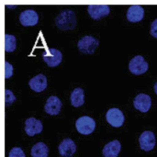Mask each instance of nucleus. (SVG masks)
Instances as JSON below:
<instances>
[{"label": "nucleus", "mask_w": 157, "mask_h": 157, "mask_svg": "<svg viewBox=\"0 0 157 157\" xmlns=\"http://www.w3.org/2000/svg\"><path fill=\"white\" fill-rule=\"evenodd\" d=\"M13 75V66L6 61H5V78L7 79Z\"/></svg>", "instance_id": "nucleus-22"}, {"label": "nucleus", "mask_w": 157, "mask_h": 157, "mask_svg": "<svg viewBox=\"0 0 157 157\" xmlns=\"http://www.w3.org/2000/svg\"><path fill=\"white\" fill-rule=\"evenodd\" d=\"M144 9L142 6L133 5L131 6L127 11V19L130 22H138L144 18Z\"/></svg>", "instance_id": "nucleus-14"}, {"label": "nucleus", "mask_w": 157, "mask_h": 157, "mask_svg": "<svg viewBox=\"0 0 157 157\" xmlns=\"http://www.w3.org/2000/svg\"><path fill=\"white\" fill-rule=\"evenodd\" d=\"M19 21L20 23L25 26H34L39 21V16L35 10L32 9H27L20 13L19 15Z\"/></svg>", "instance_id": "nucleus-10"}, {"label": "nucleus", "mask_w": 157, "mask_h": 157, "mask_svg": "<svg viewBox=\"0 0 157 157\" xmlns=\"http://www.w3.org/2000/svg\"><path fill=\"white\" fill-rule=\"evenodd\" d=\"M42 131V124L40 121L35 118H29L25 121V132L29 136H34L40 133Z\"/></svg>", "instance_id": "nucleus-12"}, {"label": "nucleus", "mask_w": 157, "mask_h": 157, "mask_svg": "<svg viewBox=\"0 0 157 157\" xmlns=\"http://www.w3.org/2000/svg\"><path fill=\"white\" fill-rule=\"evenodd\" d=\"M30 154L32 157H47L49 154V148L44 143H37L31 148Z\"/></svg>", "instance_id": "nucleus-18"}, {"label": "nucleus", "mask_w": 157, "mask_h": 157, "mask_svg": "<svg viewBox=\"0 0 157 157\" xmlns=\"http://www.w3.org/2000/svg\"><path fill=\"white\" fill-rule=\"evenodd\" d=\"M152 100L150 96L146 94H139L135 97L133 100L134 108L141 112H147L151 108Z\"/></svg>", "instance_id": "nucleus-11"}, {"label": "nucleus", "mask_w": 157, "mask_h": 157, "mask_svg": "<svg viewBox=\"0 0 157 157\" xmlns=\"http://www.w3.org/2000/svg\"><path fill=\"white\" fill-rule=\"evenodd\" d=\"M151 35L157 39V18L155 19L151 24Z\"/></svg>", "instance_id": "nucleus-23"}, {"label": "nucleus", "mask_w": 157, "mask_h": 157, "mask_svg": "<svg viewBox=\"0 0 157 157\" xmlns=\"http://www.w3.org/2000/svg\"><path fill=\"white\" fill-rule=\"evenodd\" d=\"M75 13L71 9H64L55 18V25L62 30H72L75 27Z\"/></svg>", "instance_id": "nucleus-1"}, {"label": "nucleus", "mask_w": 157, "mask_h": 157, "mask_svg": "<svg viewBox=\"0 0 157 157\" xmlns=\"http://www.w3.org/2000/svg\"><path fill=\"white\" fill-rule=\"evenodd\" d=\"M121 143L118 140H114L105 145L102 150V155L104 157H117L121 152Z\"/></svg>", "instance_id": "nucleus-16"}, {"label": "nucleus", "mask_w": 157, "mask_h": 157, "mask_svg": "<svg viewBox=\"0 0 157 157\" xmlns=\"http://www.w3.org/2000/svg\"><path fill=\"white\" fill-rule=\"evenodd\" d=\"M155 94L157 95V82L155 84Z\"/></svg>", "instance_id": "nucleus-25"}, {"label": "nucleus", "mask_w": 157, "mask_h": 157, "mask_svg": "<svg viewBox=\"0 0 157 157\" xmlns=\"http://www.w3.org/2000/svg\"><path fill=\"white\" fill-rule=\"evenodd\" d=\"M42 59L50 67H55L61 63L63 55L59 50L49 48L42 52Z\"/></svg>", "instance_id": "nucleus-4"}, {"label": "nucleus", "mask_w": 157, "mask_h": 157, "mask_svg": "<svg viewBox=\"0 0 157 157\" xmlns=\"http://www.w3.org/2000/svg\"><path fill=\"white\" fill-rule=\"evenodd\" d=\"M7 7H9V8H15V7H17V6H15V5H7Z\"/></svg>", "instance_id": "nucleus-24"}, {"label": "nucleus", "mask_w": 157, "mask_h": 157, "mask_svg": "<svg viewBox=\"0 0 157 157\" xmlns=\"http://www.w3.org/2000/svg\"><path fill=\"white\" fill-rule=\"evenodd\" d=\"M8 157H25L23 150L19 147H14L10 150Z\"/></svg>", "instance_id": "nucleus-21"}, {"label": "nucleus", "mask_w": 157, "mask_h": 157, "mask_svg": "<svg viewBox=\"0 0 157 157\" xmlns=\"http://www.w3.org/2000/svg\"><path fill=\"white\" fill-rule=\"evenodd\" d=\"M87 11L90 17L94 19H100L109 14V6L107 5H89Z\"/></svg>", "instance_id": "nucleus-9"}, {"label": "nucleus", "mask_w": 157, "mask_h": 157, "mask_svg": "<svg viewBox=\"0 0 157 157\" xmlns=\"http://www.w3.org/2000/svg\"><path fill=\"white\" fill-rule=\"evenodd\" d=\"M99 41L92 36H85L78 40L77 48L78 50L86 54H93L97 47L98 46Z\"/></svg>", "instance_id": "nucleus-2"}, {"label": "nucleus", "mask_w": 157, "mask_h": 157, "mask_svg": "<svg viewBox=\"0 0 157 157\" xmlns=\"http://www.w3.org/2000/svg\"><path fill=\"white\" fill-rule=\"evenodd\" d=\"M107 121L113 127H121L124 122V115L119 109L113 108L108 110L106 114Z\"/></svg>", "instance_id": "nucleus-6"}, {"label": "nucleus", "mask_w": 157, "mask_h": 157, "mask_svg": "<svg viewBox=\"0 0 157 157\" xmlns=\"http://www.w3.org/2000/svg\"><path fill=\"white\" fill-rule=\"evenodd\" d=\"M70 100H71L72 106L75 108L82 106L84 104V90L79 87L75 88L71 93Z\"/></svg>", "instance_id": "nucleus-17"}, {"label": "nucleus", "mask_w": 157, "mask_h": 157, "mask_svg": "<svg viewBox=\"0 0 157 157\" xmlns=\"http://www.w3.org/2000/svg\"><path fill=\"white\" fill-rule=\"evenodd\" d=\"M4 49L5 52H12L16 50L17 48V40L16 37L10 34H5V38H4Z\"/></svg>", "instance_id": "nucleus-19"}, {"label": "nucleus", "mask_w": 157, "mask_h": 157, "mask_svg": "<svg viewBox=\"0 0 157 157\" xmlns=\"http://www.w3.org/2000/svg\"><path fill=\"white\" fill-rule=\"evenodd\" d=\"M140 147L144 151H151L155 146V136L153 132L145 131L139 137Z\"/></svg>", "instance_id": "nucleus-7"}, {"label": "nucleus", "mask_w": 157, "mask_h": 157, "mask_svg": "<svg viewBox=\"0 0 157 157\" xmlns=\"http://www.w3.org/2000/svg\"><path fill=\"white\" fill-rule=\"evenodd\" d=\"M30 88L35 92H41L47 87V78L44 75L40 74L29 81Z\"/></svg>", "instance_id": "nucleus-15"}, {"label": "nucleus", "mask_w": 157, "mask_h": 157, "mask_svg": "<svg viewBox=\"0 0 157 157\" xmlns=\"http://www.w3.org/2000/svg\"><path fill=\"white\" fill-rule=\"evenodd\" d=\"M15 100H16V97L14 96L12 91L9 89H5V105L6 107L10 106Z\"/></svg>", "instance_id": "nucleus-20"}, {"label": "nucleus", "mask_w": 157, "mask_h": 157, "mask_svg": "<svg viewBox=\"0 0 157 157\" xmlns=\"http://www.w3.org/2000/svg\"><path fill=\"white\" fill-rule=\"evenodd\" d=\"M148 63L144 60V58L141 55H137L133 57L130 63H129V69L133 75H143L148 70Z\"/></svg>", "instance_id": "nucleus-5"}, {"label": "nucleus", "mask_w": 157, "mask_h": 157, "mask_svg": "<svg viewBox=\"0 0 157 157\" xmlns=\"http://www.w3.org/2000/svg\"><path fill=\"white\" fill-rule=\"evenodd\" d=\"M58 151L62 157H72L76 151V145L73 140L66 138L59 144Z\"/></svg>", "instance_id": "nucleus-8"}, {"label": "nucleus", "mask_w": 157, "mask_h": 157, "mask_svg": "<svg viewBox=\"0 0 157 157\" xmlns=\"http://www.w3.org/2000/svg\"><path fill=\"white\" fill-rule=\"evenodd\" d=\"M75 127L78 132L84 135H87L92 133L95 130L96 122L92 118L88 116H83L75 121Z\"/></svg>", "instance_id": "nucleus-3"}, {"label": "nucleus", "mask_w": 157, "mask_h": 157, "mask_svg": "<svg viewBox=\"0 0 157 157\" xmlns=\"http://www.w3.org/2000/svg\"><path fill=\"white\" fill-rule=\"evenodd\" d=\"M61 109H62V102L55 96L50 97L47 99V101L45 103V106H44L45 112L50 114V115H57V114H59Z\"/></svg>", "instance_id": "nucleus-13"}]
</instances>
